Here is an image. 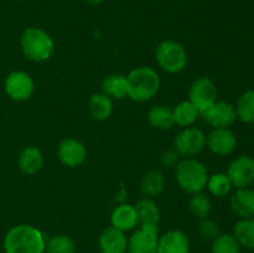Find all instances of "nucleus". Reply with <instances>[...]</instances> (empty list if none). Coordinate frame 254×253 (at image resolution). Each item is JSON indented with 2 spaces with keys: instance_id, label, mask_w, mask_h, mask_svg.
Here are the masks:
<instances>
[{
  "instance_id": "1",
  "label": "nucleus",
  "mask_w": 254,
  "mask_h": 253,
  "mask_svg": "<svg viewBox=\"0 0 254 253\" xmlns=\"http://www.w3.org/2000/svg\"><path fill=\"white\" fill-rule=\"evenodd\" d=\"M46 237L37 227L20 223L10 228L4 236L5 253H45Z\"/></svg>"
},
{
  "instance_id": "2",
  "label": "nucleus",
  "mask_w": 254,
  "mask_h": 253,
  "mask_svg": "<svg viewBox=\"0 0 254 253\" xmlns=\"http://www.w3.org/2000/svg\"><path fill=\"white\" fill-rule=\"evenodd\" d=\"M128 97L134 102H148L158 94L160 89V76L150 66H139L131 69L127 76Z\"/></svg>"
},
{
  "instance_id": "3",
  "label": "nucleus",
  "mask_w": 254,
  "mask_h": 253,
  "mask_svg": "<svg viewBox=\"0 0 254 253\" xmlns=\"http://www.w3.org/2000/svg\"><path fill=\"white\" fill-rule=\"evenodd\" d=\"M20 47L24 56L32 62L47 61L55 52V42L51 35L36 26H30L22 31Z\"/></svg>"
},
{
  "instance_id": "4",
  "label": "nucleus",
  "mask_w": 254,
  "mask_h": 253,
  "mask_svg": "<svg viewBox=\"0 0 254 253\" xmlns=\"http://www.w3.org/2000/svg\"><path fill=\"white\" fill-rule=\"evenodd\" d=\"M208 176L206 166L193 158H184L175 166V178L179 186L190 195L201 192L206 188Z\"/></svg>"
},
{
  "instance_id": "5",
  "label": "nucleus",
  "mask_w": 254,
  "mask_h": 253,
  "mask_svg": "<svg viewBox=\"0 0 254 253\" xmlns=\"http://www.w3.org/2000/svg\"><path fill=\"white\" fill-rule=\"evenodd\" d=\"M188 60L185 47L175 40H165L156 46V63L168 73H180L188 66Z\"/></svg>"
},
{
  "instance_id": "6",
  "label": "nucleus",
  "mask_w": 254,
  "mask_h": 253,
  "mask_svg": "<svg viewBox=\"0 0 254 253\" xmlns=\"http://www.w3.org/2000/svg\"><path fill=\"white\" fill-rule=\"evenodd\" d=\"M206 146V134L195 126L183 128L174 139V149L180 156L193 158Z\"/></svg>"
},
{
  "instance_id": "7",
  "label": "nucleus",
  "mask_w": 254,
  "mask_h": 253,
  "mask_svg": "<svg viewBox=\"0 0 254 253\" xmlns=\"http://www.w3.org/2000/svg\"><path fill=\"white\" fill-rule=\"evenodd\" d=\"M5 93L15 102L29 101L35 92V82L27 72L12 71L4 81Z\"/></svg>"
},
{
  "instance_id": "8",
  "label": "nucleus",
  "mask_w": 254,
  "mask_h": 253,
  "mask_svg": "<svg viewBox=\"0 0 254 253\" xmlns=\"http://www.w3.org/2000/svg\"><path fill=\"white\" fill-rule=\"evenodd\" d=\"M217 87L210 77H198L189 91V101L197 108L200 114L217 101Z\"/></svg>"
},
{
  "instance_id": "9",
  "label": "nucleus",
  "mask_w": 254,
  "mask_h": 253,
  "mask_svg": "<svg viewBox=\"0 0 254 253\" xmlns=\"http://www.w3.org/2000/svg\"><path fill=\"white\" fill-rule=\"evenodd\" d=\"M226 174L233 188H250L254 183V159L246 154L237 156L230 163Z\"/></svg>"
},
{
  "instance_id": "10",
  "label": "nucleus",
  "mask_w": 254,
  "mask_h": 253,
  "mask_svg": "<svg viewBox=\"0 0 254 253\" xmlns=\"http://www.w3.org/2000/svg\"><path fill=\"white\" fill-rule=\"evenodd\" d=\"M159 226H140L128 238L129 253H158Z\"/></svg>"
},
{
  "instance_id": "11",
  "label": "nucleus",
  "mask_w": 254,
  "mask_h": 253,
  "mask_svg": "<svg viewBox=\"0 0 254 253\" xmlns=\"http://www.w3.org/2000/svg\"><path fill=\"white\" fill-rule=\"evenodd\" d=\"M200 116L212 128H230L237 121L235 106L226 101H216Z\"/></svg>"
},
{
  "instance_id": "12",
  "label": "nucleus",
  "mask_w": 254,
  "mask_h": 253,
  "mask_svg": "<svg viewBox=\"0 0 254 253\" xmlns=\"http://www.w3.org/2000/svg\"><path fill=\"white\" fill-rule=\"evenodd\" d=\"M238 144L237 135L231 128H212L206 135V146L218 156L231 155Z\"/></svg>"
},
{
  "instance_id": "13",
  "label": "nucleus",
  "mask_w": 254,
  "mask_h": 253,
  "mask_svg": "<svg viewBox=\"0 0 254 253\" xmlns=\"http://www.w3.org/2000/svg\"><path fill=\"white\" fill-rule=\"evenodd\" d=\"M57 158L60 163L68 168L82 165L87 158V149L81 140L76 138H66L57 146Z\"/></svg>"
},
{
  "instance_id": "14",
  "label": "nucleus",
  "mask_w": 254,
  "mask_h": 253,
  "mask_svg": "<svg viewBox=\"0 0 254 253\" xmlns=\"http://www.w3.org/2000/svg\"><path fill=\"white\" fill-rule=\"evenodd\" d=\"M189 236L180 230H170L159 236L158 253H190Z\"/></svg>"
},
{
  "instance_id": "15",
  "label": "nucleus",
  "mask_w": 254,
  "mask_h": 253,
  "mask_svg": "<svg viewBox=\"0 0 254 253\" xmlns=\"http://www.w3.org/2000/svg\"><path fill=\"white\" fill-rule=\"evenodd\" d=\"M98 248L101 253H123L128 248V237L126 232L109 226L99 235Z\"/></svg>"
},
{
  "instance_id": "16",
  "label": "nucleus",
  "mask_w": 254,
  "mask_h": 253,
  "mask_svg": "<svg viewBox=\"0 0 254 253\" xmlns=\"http://www.w3.org/2000/svg\"><path fill=\"white\" fill-rule=\"evenodd\" d=\"M231 210L240 218L254 217V190L251 188L236 189L230 198Z\"/></svg>"
},
{
  "instance_id": "17",
  "label": "nucleus",
  "mask_w": 254,
  "mask_h": 253,
  "mask_svg": "<svg viewBox=\"0 0 254 253\" xmlns=\"http://www.w3.org/2000/svg\"><path fill=\"white\" fill-rule=\"evenodd\" d=\"M45 164L44 154L37 146L30 145L21 150L17 158V166L25 175H36L42 170Z\"/></svg>"
},
{
  "instance_id": "18",
  "label": "nucleus",
  "mask_w": 254,
  "mask_h": 253,
  "mask_svg": "<svg viewBox=\"0 0 254 253\" xmlns=\"http://www.w3.org/2000/svg\"><path fill=\"white\" fill-rule=\"evenodd\" d=\"M111 226L123 231V232L134 230L139 225L138 213H136L134 205L122 203V205L117 206L111 215Z\"/></svg>"
},
{
  "instance_id": "19",
  "label": "nucleus",
  "mask_w": 254,
  "mask_h": 253,
  "mask_svg": "<svg viewBox=\"0 0 254 253\" xmlns=\"http://www.w3.org/2000/svg\"><path fill=\"white\" fill-rule=\"evenodd\" d=\"M87 108H88L92 118L98 122H103L111 117L112 112H113V102H112L111 97L104 94L103 92L94 93L88 99Z\"/></svg>"
},
{
  "instance_id": "20",
  "label": "nucleus",
  "mask_w": 254,
  "mask_h": 253,
  "mask_svg": "<svg viewBox=\"0 0 254 253\" xmlns=\"http://www.w3.org/2000/svg\"><path fill=\"white\" fill-rule=\"evenodd\" d=\"M138 213L139 225L140 226H159L160 222V210L153 198L143 197L136 201L134 205Z\"/></svg>"
},
{
  "instance_id": "21",
  "label": "nucleus",
  "mask_w": 254,
  "mask_h": 253,
  "mask_svg": "<svg viewBox=\"0 0 254 253\" xmlns=\"http://www.w3.org/2000/svg\"><path fill=\"white\" fill-rule=\"evenodd\" d=\"M148 122L153 128L159 130H169L174 126L173 108L165 104H156L148 112Z\"/></svg>"
},
{
  "instance_id": "22",
  "label": "nucleus",
  "mask_w": 254,
  "mask_h": 253,
  "mask_svg": "<svg viewBox=\"0 0 254 253\" xmlns=\"http://www.w3.org/2000/svg\"><path fill=\"white\" fill-rule=\"evenodd\" d=\"M102 91L111 98L123 99L128 97V83L127 76L121 73H112L102 82Z\"/></svg>"
},
{
  "instance_id": "23",
  "label": "nucleus",
  "mask_w": 254,
  "mask_h": 253,
  "mask_svg": "<svg viewBox=\"0 0 254 253\" xmlns=\"http://www.w3.org/2000/svg\"><path fill=\"white\" fill-rule=\"evenodd\" d=\"M165 188V178L159 170H150L141 178L140 190L144 197L154 198L160 195Z\"/></svg>"
},
{
  "instance_id": "24",
  "label": "nucleus",
  "mask_w": 254,
  "mask_h": 253,
  "mask_svg": "<svg viewBox=\"0 0 254 253\" xmlns=\"http://www.w3.org/2000/svg\"><path fill=\"white\" fill-rule=\"evenodd\" d=\"M174 122L181 128L192 126L200 117V112L190 101H183L173 108Z\"/></svg>"
},
{
  "instance_id": "25",
  "label": "nucleus",
  "mask_w": 254,
  "mask_h": 253,
  "mask_svg": "<svg viewBox=\"0 0 254 253\" xmlns=\"http://www.w3.org/2000/svg\"><path fill=\"white\" fill-rule=\"evenodd\" d=\"M233 236L246 250H254V217L240 218L233 226Z\"/></svg>"
},
{
  "instance_id": "26",
  "label": "nucleus",
  "mask_w": 254,
  "mask_h": 253,
  "mask_svg": "<svg viewBox=\"0 0 254 253\" xmlns=\"http://www.w3.org/2000/svg\"><path fill=\"white\" fill-rule=\"evenodd\" d=\"M235 108L237 119L245 124H254V89L241 94Z\"/></svg>"
},
{
  "instance_id": "27",
  "label": "nucleus",
  "mask_w": 254,
  "mask_h": 253,
  "mask_svg": "<svg viewBox=\"0 0 254 253\" xmlns=\"http://www.w3.org/2000/svg\"><path fill=\"white\" fill-rule=\"evenodd\" d=\"M206 188L208 189L211 195L216 196V197H225V196L230 195L233 189V185L231 183L230 178L227 176V174L215 173L208 176Z\"/></svg>"
},
{
  "instance_id": "28",
  "label": "nucleus",
  "mask_w": 254,
  "mask_h": 253,
  "mask_svg": "<svg viewBox=\"0 0 254 253\" xmlns=\"http://www.w3.org/2000/svg\"><path fill=\"white\" fill-rule=\"evenodd\" d=\"M211 210H212V203L208 196L205 193L196 192L192 193L189 201V211L193 217L198 218V220H203L210 216Z\"/></svg>"
},
{
  "instance_id": "29",
  "label": "nucleus",
  "mask_w": 254,
  "mask_h": 253,
  "mask_svg": "<svg viewBox=\"0 0 254 253\" xmlns=\"http://www.w3.org/2000/svg\"><path fill=\"white\" fill-rule=\"evenodd\" d=\"M76 242L67 235H55L46 240V253H76Z\"/></svg>"
},
{
  "instance_id": "30",
  "label": "nucleus",
  "mask_w": 254,
  "mask_h": 253,
  "mask_svg": "<svg viewBox=\"0 0 254 253\" xmlns=\"http://www.w3.org/2000/svg\"><path fill=\"white\" fill-rule=\"evenodd\" d=\"M242 247L232 233H220L211 242V253H241Z\"/></svg>"
},
{
  "instance_id": "31",
  "label": "nucleus",
  "mask_w": 254,
  "mask_h": 253,
  "mask_svg": "<svg viewBox=\"0 0 254 253\" xmlns=\"http://www.w3.org/2000/svg\"><path fill=\"white\" fill-rule=\"evenodd\" d=\"M198 235L202 240L211 241L212 242L216 237L221 233L220 225L216 222L215 220H211V218H203V220H200V223H198Z\"/></svg>"
},
{
  "instance_id": "32",
  "label": "nucleus",
  "mask_w": 254,
  "mask_h": 253,
  "mask_svg": "<svg viewBox=\"0 0 254 253\" xmlns=\"http://www.w3.org/2000/svg\"><path fill=\"white\" fill-rule=\"evenodd\" d=\"M160 161L165 168H175L180 161V155L175 149H168L160 155Z\"/></svg>"
},
{
  "instance_id": "33",
  "label": "nucleus",
  "mask_w": 254,
  "mask_h": 253,
  "mask_svg": "<svg viewBox=\"0 0 254 253\" xmlns=\"http://www.w3.org/2000/svg\"><path fill=\"white\" fill-rule=\"evenodd\" d=\"M84 1L89 5H99V4H102L104 0H84Z\"/></svg>"
},
{
  "instance_id": "34",
  "label": "nucleus",
  "mask_w": 254,
  "mask_h": 253,
  "mask_svg": "<svg viewBox=\"0 0 254 253\" xmlns=\"http://www.w3.org/2000/svg\"><path fill=\"white\" fill-rule=\"evenodd\" d=\"M123 253H129V252H128V250H127V251H124V252H123Z\"/></svg>"
}]
</instances>
